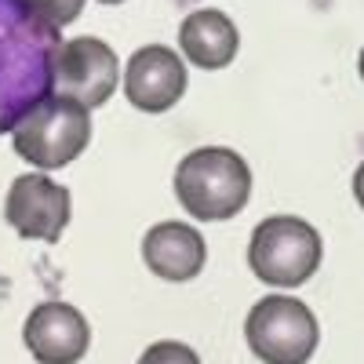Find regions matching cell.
Returning a JSON list of instances; mask_svg holds the SVG:
<instances>
[{"instance_id":"1","label":"cell","mask_w":364,"mask_h":364,"mask_svg":"<svg viewBox=\"0 0 364 364\" xmlns=\"http://www.w3.org/2000/svg\"><path fill=\"white\" fill-rule=\"evenodd\" d=\"M58 44V29L22 0H0V135H11L29 109L55 95L51 66Z\"/></svg>"},{"instance_id":"2","label":"cell","mask_w":364,"mask_h":364,"mask_svg":"<svg viewBox=\"0 0 364 364\" xmlns=\"http://www.w3.org/2000/svg\"><path fill=\"white\" fill-rule=\"evenodd\" d=\"M175 197L200 223H226L252 197L248 161L226 146H200L175 168Z\"/></svg>"},{"instance_id":"3","label":"cell","mask_w":364,"mask_h":364,"mask_svg":"<svg viewBox=\"0 0 364 364\" xmlns=\"http://www.w3.org/2000/svg\"><path fill=\"white\" fill-rule=\"evenodd\" d=\"M11 142L15 154L41 171L66 168L91 142V109L63 95H48L18 120Z\"/></svg>"},{"instance_id":"4","label":"cell","mask_w":364,"mask_h":364,"mask_svg":"<svg viewBox=\"0 0 364 364\" xmlns=\"http://www.w3.org/2000/svg\"><path fill=\"white\" fill-rule=\"evenodd\" d=\"M324 259L321 233L299 215H269L255 226L248 245V266L269 288L306 284Z\"/></svg>"},{"instance_id":"5","label":"cell","mask_w":364,"mask_h":364,"mask_svg":"<svg viewBox=\"0 0 364 364\" xmlns=\"http://www.w3.org/2000/svg\"><path fill=\"white\" fill-rule=\"evenodd\" d=\"M245 339L266 364H306L321 346V324L302 299L273 291L248 310Z\"/></svg>"},{"instance_id":"6","label":"cell","mask_w":364,"mask_h":364,"mask_svg":"<svg viewBox=\"0 0 364 364\" xmlns=\"http://www.w3.org/2000/svg\"><path fill=\"white\" fill-rule=\"evenodd\" d=\"M120 80L117 51L99 37H73L58 44L51 66V91L63 99H73L87 109H99L113 99Z\"/></svg>"},{"instance_id":"7","label":"cell","mask_w":364,"mask_h":364,"mask_svg":"<svg viewBox=\"0 0 364 364\" xmlns=\"http://www.w3.org/2000/svg\"><path fill=\"white\" fill-rule=\"evenodd\" d=\"M70 215H73V204L63 182H55L48 175H18L11 182L8 200H4V219L18 237L55 245L66 233Z\"/></svg>"},{"instance_id":"8","label":"cell","mask_w":364,"mask_h":364,"mask_svg":"<svg viewBox=\"0 0 364 364\" xmlns=\"http://www.w3.org/2000/svg\"><path fill=\"white\" fill-rule=\"evenodd\" d=\"M22 343L41 364H77L91 346V324L70 302L48 299L29 310L22 324Z\"/></svg>"},{"instance_id":"9","label":"cell","mask_w":364,"mask_h":364,"mask_svg":"<svg viewBox=\"0 0 364 364\" xmlns=\"http://www.w3.org/2000/svg\"><path fill=\"white\" fill-rule=\"evenodd\" d=\"M124 95L142 113H168L186 95V63L164 44L139 48L124 66Z\"/></svg>"},{"instance_id":"10","label":"cell","mask_w":364,"mask_h":364,"mask_svg":"<svg viewBox=\"0 0 364 364\" xmlns=\"http://www.w3.org/2000/svg\"><path fill=\"white\" fill-rule=\"evenodd\" d=\"M142 262L161 281H193L208 262L204 233H197L190 223H157L142 237Z\"/></svg>"},{"instance_id":"11","label":"cell","mask_w":364,"mask_h":364,"mask_svg":"<svg viewBox=\"0 0 364 364\" xmlns=\"http://www.w3.org/2000/svg\"><path fill=\"white\" fill-rule=\"evenodd\" d=\"M178 48L182 58H190L200 70H223L237 58L240 48V33L226 11L215 8H200L193 15L182 18L178 26Z\"/></svg>"},{"instance_id":"12","label":"cell","mask_w":364,"mask_h":364,"mask_svg":"<svg viewBox=\"0 0 364 364\" xmlns=\"http://www.w3.org/2000/svg\"><path fill=\"white\" fill-rule=\"evenodd\" d=\"M22 4L33 11L37 18H44L48 26H55V29L70 26L84 11V0H22Z\"/></svg>"},{"instance_id":"13","label":"cell","mask_w":364,"mask_h":364,"mask_svg":"<svg viewBox=\"0 0 364 364\" xmlns=\"http://www.w3.org/2000/svg\"><path fill=\"white\" fill-rule=\"evenodd\" d=\"M135 364H200V357H197V350H190L186 343L161 339V343H154V346H146Z\"/></svg>"},{"instance_id":"14","label":"cell","mask_w":364,"mask_h":364,"mask_svg":"<svg viewBox=\"0 0 364 364\" xmlns=\"http://www.w3.org/2000/svg\"><path fill=\"white\" fill-rule=\"evenodd\" d=\"M353 197H357V204H360V211H364V161H360L357 171H353Z\"/></svg>"},{"instance_id":"15","label":"cell","mask_w":364,"mask_h":364,"mask_svg":"<svg viewBox=\"0 0 364 364\" xmlns=\"http://www.w3.org/2000/svg\"><path fill=\"white\" fill-rule=\"evenodd\" d=\"M357 70H360V80H364V48H360V58H357Z\"/></svg>"},{"instance_id":"16","label":"cell","mask_w":364,"mask_h":364,"mask_svg":"<svg viewBox=\"0 0 364 364\" xmlns=\"http://www.w3.org/2000/svg\"><path fill=\"white\" fill-rule=\"evenodd\" d=\"M99 4H124V0H99Z\"/></svg>"}]
</instances>
